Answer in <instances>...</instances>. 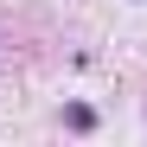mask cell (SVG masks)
Here are the masks:
<instances>
[{"label": "cell", "instance_id": "1", "mask_svg": "<svg viewBox=\"0 0 147 147\" xmlns=\"http://www.w3.org/2000/svg\"><path fill=\"white\" fill-rule=\"evenodd\" d=\"M64 128L90 134V128H96V109H90V102H64Z\"/></svg>", "mask_w": 147, "mask_h": 147}]
</instances>
